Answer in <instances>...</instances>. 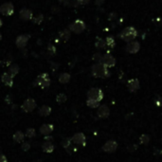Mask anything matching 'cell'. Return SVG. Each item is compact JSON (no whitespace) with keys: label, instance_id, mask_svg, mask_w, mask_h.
<instances>
[{"label":"cell","instance_id":"cell-1","mask_svg":"<svg viewBox=\"0 0 162 162\" xmlns=\"http://www.w3.org/2000/svg\"><path fill=\"white\" fill-rule=\"evenodd\" d=\"M92 75L95 78H107L109 77L110 73L106 66L100 63H97L92 66Z\"/></svg>","mask_w":162,"mask_h":162},{"label":"cell","instance_id":"cell-2","mask_svg":"<svg viewBox=\"0 0 162 162\" xmlns=\"http://www.w3.org/2000/svg\"><path fill=\"white\" fill-rule=\"evenodd\" d=\"M138 36V31L134 27L125 28L120 33V38L125 42H131Z\"/></svg>","mask_w":162,"mask_h":162},{"label":"cell","instance_id":"cell-3","mask_svg":"<svg viewBox=\"0 0 162 162\" xmlns=\"http://www.w3.org/2000/svg\"><path fill=\"white\" fill-rule=\"evenodd\" d=\"M50 84V78L48 73H42L34 81V86H40L41 88H46Z\"/></svg>","mask_w":162,"mask_h":162},{"label":"cell","instance_id":"cell-4","mask_svg":"<svg viewBox=\"0 0 162 162\" xmlns=\"http://www.w3.org/2000/svg\"><path fill=\"white\" fill-rule=\"evenodd\" d=\"M85 28H86L85 23L81 19L75 20L73 23L69 25V30L74 32V33H76V34L82 33V32L85 30Z\"/></svg>","mask_w":162,"mask_h":162},{"label":"cell","instance_id":"cell-5","mask_svg":"<svg viewBox=\"0 0 162 162\" xmlns=\"http://www.w3.org/2000/svg\"><path fill=\"white\" fill-rule=\"evenodd\" d=\"M87 98L90 99V100H97V102H100L103 98V93L102 91V89L97 88V87H93L87 92Z\"/></svg>","mask_w":162,"mask_h":162},{"label":"cell","instance_id":"cell-6","mask_svg":"<svg viewBox=\"0 0 162 162\" xmlns=\"http://www.w3.org/2000/svg\"><path fill=\"white\" fill-rule=\"evenodd\" d=\"M14 13V6L12 2H6L0 6V14L5 16H12Z\"/></svg>","mask_w":162,"mask_h":162},{"label":"cell","instance_id":"cell-7","mask_svg":"<svg viewBox=\"0 0 162 162\" xmlns=\"http://www.w3.org/2000/svg\"><path fill=\"white\" fill-rule=\"evenodd\" d=\"M36 107H37V103H36L35 100L31 98H28L25 100L22 105H21V109H22L24 112L30 113V112H32Z\"/></svg>","mask_w":162,"mask_h":162},{"label":"cell","instance_id":"cell-8","mask_svg":"<svg viewBox=\"0 0 162 162\" xmlns=\"http://www.w3.org/2000/svg\"><path fill=\"white\" fill-rule=\"evenodd\" d=\"M100 63L102 64L107 68H109V67H113L116 64V60H115V58L110 53H106L102 56V60H100Z\"/></svg>","mask_w":162,"mask_h":162},{"label":"cell","instance_id":"cell-9","mask_svg":"<svg viewBox=\"0 0 162 162\" xmlns=\"http://www.w3.org/2000/svg\"><path fill=\"white\" fill-rule=\"evenodd\" d=\"M30 35L28 34H22L17 36L16 40H15V45L18 48H25L28 45V40H30Z\"/></svg>","mask_w":162,"mask_h":162},{"label":"cell","instance_id":"cell-10","mask_svg":"<svg viewBox=\"0 0 162 162\" xmlns=\"http://www.w3.org/2000/svg\"><path fill=\"white\" fill-rule=\"evenodd\" d=\"M118 148V143L115 140H109L102 146V150L106 153H113Z\"/></svg>","mask_w":162,"mask_h":162},{"label":"cell","instance_id":"cell-11","mask_svg":"<svg viewBox=\"0 0 162 162\" xmlns=\"http://www.w3.org/2000/svg\"><path fill=\"white\" fill-rule=\"evenodd\" d=\"M19 17H20V19H22L23 21H30L32 19V17H33V14H32V12L30 10L24 8L20 10Z\"/></svg>","mask_w":162,"mask_h":162},{"label":"cell","instance_id":"cell-12","mask_svg":"<svg viewBox=\"0 0 162 162\" xmlns=\"http://www.w3.org/2000/svg\"><path fill=\"white\" fill-rule=\"evenodd\" d=\"M71 140L75 144L84 146L85 145V140H86V138H85V136L82 134V133H77V134H75L73 136H72Z\"/></svg>","mask_w":162,"mask_h":162},{"label":"cell","instance_id":"cell-13","mask_svg":"<svg viewBox=\"0 0 162 162\" xmlns=\"http://www.w3.org/2000/svg\"><path fill=\"white\" fill-rule=\"evenodd\" d=\"M140 48V46H139V43L138 42H130L129 44L126 46V51L128 53H136L139 50Z\"/></svg>","mask_w":162,"mask_h":162},{"label":"cell","instance_id":"cell-14","mask_svg":"<svg viewBox=\"0 0 162 162\" xmlns=\"http://www.w3.org/2000/svg\"><path fill=\"white\" fill-rule=\"evenodd\" d=\"M127 87L130 92H136L139 88V81L138 79H131L127 82Z\"/></svg>","mask_w":162,"mask_h":162},{"label":"cell","instance_id":"cell-15","mask_svg":"<svg viewBox=\"0 0 162 162\" xmlns=\"http://www.w3.org/2000/svg\"><path fill=\"white\" fill-rule=\"evenodd\" d=\"M53 130H54V126L52 124L46 123V124H43L41 126L40 129H39V132H40V134H42V135L48 136V135L51 134Z\"/></svg>","mask_w":162,"mask_h":162},{"label":"cell","instance_id":"cell-16","mask_svg":"<svg viewBox=\"0 0 162 162\" xmlns=\"http://www.w3.org/2000/svg\"><path fill=\"white\" fill-rule=\"evenodd\" d=\"M1 81L3 84L7 86H9V87H12V86L13 85V78L10 76L8 72H5V73L2 74Z\"/></svg>","mask_w":162,"mask_h":162},{"label":"cell","instance_id":"cell-17","mask_svg":"<svg viewBox=\"0 0 162 162\" xmlns=\"http://www.w3.org/2000/svg\"><path fill=\"white\" fill-rule=\"evenodd\" d=\"M97 114H98V116L102 118H105L109 116L110 114V111H109V108L107 107V105L105 104H103L102 106H99V109L97 111Z\"/></svg>","mask_w":162,"mask_h":162},{"label":"cell","instance_id":"cell-18","mask_svg":"<svg viewBox=\"0 0 162 162\" xmlns=\"http://www.w3.org/2000/svg\"><path fill=\"white\" fill-rule=\"evenodd\" d=\"M51 113V107L48 105H43L38 110V114L42 117H48Z\"/></svg>","mask_w":162,"mask_h":162},{"label":"cell","instance_id":"cell-19","mask_svg":"<svg viewBox=\"0 0 162 162\" xmlns=\"http://www.w3.org/2000/svg\"><path fill=\"white\" fill-rule=\"evenodd\" d=\"M19 71H20L19 66H18V64H10V66H9V71H8V73H9L12 78H14L18 73H19Z\"/></svg>","mask_w":162,"mask_h":162},{"label":"cell","instance_id":"cell-20","mask_svg":"<svg viewBox=\"0 0 162 162\" xmlns=\"http://www.w3.org/2000/svg\"><path fill=\"white\" fill-rule=\"evenodd\" d=\"M42 150L44 151L45 153L50 154L54 151V145L50 141H46L42 145Z\"/></svg>","mask_w":162,"mask_h":162},{"label":"cell","instance_id":"cell-21","mask_svg":"<svg viewBox=\"0 0 162 162\" xmlns=\"http://www.w3.org/2000/svg\"><path fill=\"white\" fill-rule=\"evenodd\" d=\"M24 138H25V135L21 131H17L16 133H14V135L12 136L13 140L15 142H17V143L22 142L24 140Z\"/></svg>","mask_w":162,"mask_h":162},{"label":"cell","instance_id":"cell-22","mask_svg":"<svg viewBox=\"0 0 162 162\" xmlns=\"http://www.w3.org/2000/svg\"><path fill=\"white\" fill-rule=\"evenodd\" d=\"M59 36H60L61 40L66 42L70 38V30H64L59 33Z\"/></svg>","mask_w":162,"mask_h":162},{"label":"cell","instance_id":"cell-23","mask_svg":"<svg viewBox=\"0 0 162 162\" xmlns=\"http://www.w3.org/2000/svg\"><path fill=\"white\" fill-rule=\"evenodd\" d=\"M70 74L68 73H62L59 76V82H61V84H67L68 82L70 81Z\"/></svg>","mask_w":162,"mask_h":162},{"label":"cell","instance_id":"cell-24","mask_svg":"<svg viewBox=\"0 0 162 162\" xmlns=\"http://www.w3.org/2000/svg\"><path fill=\"white\" fill-rule=\"evenodd\" d=\"M95 46L97 48H104L106 46V43H105V40H103L102 38H98L97 39V41L95 43Z\"/></svg>","mask_w":162,"mask_h":162},{"label":"cell","instance_id":"cell-25","mask_svg":"<svg viewBox=\"0 0 162 162\" xmlns=\"http://www.w3.org/2000/svg\"><path fill=\"white\" fill-rule=\"evenodd\" d=\"M67 100V97L66 94H64V93H60V94L57 95L56 97V102L58 103H64L66 102Z\"/></svg>","mask_w":162,"mask_h":162},{"label":"cell","instance_id":"cell-26","mask_svg":"<svg viewBox=\"0 0 162 162\" xmlns=\"http://www.w3.org/2000/svg\"><path fill=\"white\" fill-rule=\"evenodd\" d=\"M86 105H87L88 107H90V108H96V107H99L100 102H97V100L88 99L87 100H86Z\"/></svg>","mask_w":162,"mask_h":162},{"label":"cell","instance_id":"cell-27","mask_svg":"<svg viewBox=\"0 0 162 162\" xmlns=\"http://www.w3.org/2000/svg\"><path fill=\"white\" fill-rule=\"evenodd\" d=\"M25 136L28 138H32L36 136V132L34 128H28L26 133H25Z\"/></svg>","mask_w":162,"mask_h":162},{"label":"cell","instance_id":"cell-28","mask_svg":"<svg viewBox=\"0 0 162 162\" xmlns=\"http://www.w3.org/2000/svg\"><path fill=\"white\" fill-rule=\"evenodd\" d=\"M139 141H140V143H142V144H148L149 141H150V136L148 135H146V134H143V135L140 136Z\"/></svg>","mask_w":162,"mask_h":162},{"label":"cell","instance_id":"cell-29","mask_svg":"<svg viewBox=\"0 0 162 162\" xmlns=\"http://www.w3.org/2000/svg\"><path fill=\"white\" fill-rule=\"evenodd\" d=\"M105 43H106V46H109L110 48H113L115 46V39L113 37H107L105 39Z\"/></svg>","mask_w":162,"mask_h":162},{"label":"cell","instance_id":"cell-30","mask_svg":"<svg viewBox=\"0 0 162 162\" xmlns=\"http://www.w3.org/2000/svg\"><path fill=\"white\" fill-rule=\"evenodd\" d=\"M71 138H64L63 139V141H62V146L64 147V149H66L68 148L69 146H71Z\"/></svg>","mask_w":162,"mask_h":162},{"label":"cell","instance_id":"cell-31","mask_svg":"<svg viewBox=\"0 0 162 162\" xmlns=\"http://www.w3.org/2000/svg\"><path fill=\"white\" fill-rule=\"evenodd\" d=\"M43 21H44V15L40 13V14H38V15L33 19V23L34 24H37V25H40L43 22Z\"/></svg>","mask_w":162,"mask_h":162},{"label":"cell","instance_id":"cell-32","mask_svg":"<svg viewBox=\"0 0 162 162\" xmlns=\"http://www.w3.org/2000/svg\"><path fill=\"white\" fill-rule=\"evenodd\" d=\"M21 149H22L24 152H27V151H28L30 149V144L27 142V141H25L22 143V145H21Z\"/></svg>","mask_w":162,"mask_h":162},{"label":"cell","instance_id":"cell-33","mask_svg":"<svg viewBox=\"0 0 162 162\" xmlns=\"http://www.w3.org/2000/svg\"><path fill=\"white\" fill-rule=\"evenodd\" d=\"M48 52L50 55H54L56 53V48L53 45H48Z\"/></svg>","mask_w":162,"mask_h":162},{"label":"cell","instance_id":"cell-34","mask_svg":"<svg viewBox=\"0 0 162 162\" xmlns=\"http://www.w3.org/2000/svg\"><path fill=\"white\" fill-rule=\"evenodd\" d=\"M90 2V0H76V5H86Z\"/></svg>","mask_w":162,"mask_h":162},{"label":"cell","instance_id":"cell-35","mask_svg":"<svg viewBox=\"0 0 162 162\" xmlns=\"http://www.w3.org/2000/svg\"><path fill=\"white\" fill-rule=\"evenodd\" d=\"M93 60L94 61H96V62H100V60H102V55H100V53H97V54H95L94 56H93Z\"/></svg>","mask_w":162,"mask_h":162},{"label":"cell","instance_id":"cell-36","mask_svg":"<svg viewBox=\"0 0 162 162\" xmlns=\"http://www.w3.org/2000/svg\"><path fill=\"white\" fill-rule=\"evenodd\" d=\"M5 102H7V103H12V96H10V95H8V96H7L6 97V98H5Z\"/></svg>","mask_w":162,"mask_h":162},{"label":"cell","instance_id":"cell-37","mask_svg":"<svg viewBox=\"0 0 162 162\" xmlns=\"http://www.w3.org/2000/svg\"><path fill=\"white\" fill-rule=\"evenodd\" d=\"M0 162H8V159H7V157L4 156V154H0Z\"/></svg>","mask_w":162,"mask_h":162},{"label":"cell","instance_id":"cell-38","mask_svg":"<svg viewBox=\"0 0 162 162\" xmlns=\"http://www.w3.org/2000/svg\"><path fill=\"white\" fill-rule=\"evenodd\" d=\"M44 139L46 140V141H50V140L53 139V138H52L51 136L48 135V136H44Z\"/></svg>","mask_w":162,"mask_h":162},{"label":"cell","instance_id":"cell-39","mask_svg":"<svg viewBox=\"0 0 162 162\" xmlns=\"http://www.w3.org/2000/svg\"><path fill=\"white\" fill-rule=\"evenodd\" d=\"M59 2L62 3V4H64V5H66V6L69 5V0H59Z\"/></svg>","mask_w":162,"mask_h":162},{"label":"cell","instance_id":"cell-40","mask_svg":"<svg viewBox=\"0 0 162 162\" xmlns=\"http://www.w3.org/2000/svg\"><path fill=\"white\" fill-rule=\"evenodd\" d=\"M2 25H3V22H2V19L0 18V28L2 27Z\"/></svg>","mask_w":162,"mask_h":162},{"label":"cell","instance_id":"cell-41","mask_svg":"<svg viewBox=\"0 0 162 162\" xmlns=\"http://www.w3.org/2000/svg\"><path fill=\"white\" fill-rule=\"evenodd\" d=\"M2 39V34H1V32H0V40Z\"/></svg>","mask_w":162,"mask_h":162}]
</instances>
